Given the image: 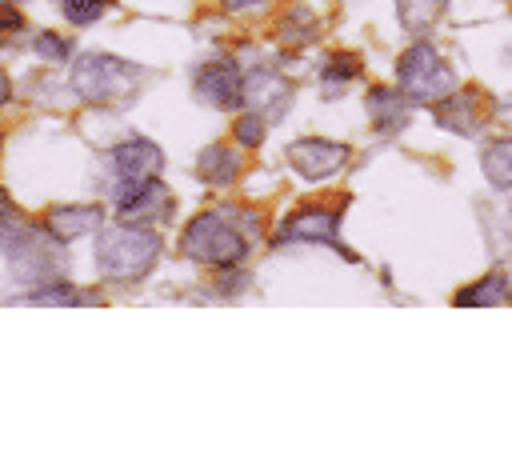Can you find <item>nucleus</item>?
<instances>
[{
    "label": "nucleus",
    "mask_w": 512,
    "mask_h": 476,
    "mask_svg": "<svg viewBox=\"0 0 512 476\" xmlns=\"http://www.w3.org/2000/svg\"><path fill=\"white\" fill-rule=\"evenodd\" d=\"M436 120H440V128H452L460 136H476L484 128L472 92H448L444 100H436Z\"/></svg>",
    "instance_id": "nucleus-11"
},
{
    "label": "nucleus",
    "mask_w": 512,
    "mask_h": 476,
    "mask_svg": "<svg viewBox=\"0 0 512 476\" xmlns=\"http://www.w3.org/2000/svg\"><path fill=\"white\" fill-rule=\"evenodd\" d=\"M140 84V68L136 64H124L108 52H88L76 60L72 68V88L76 96L92 100V104H112V100H124L132 88Z\"/></svg>",
    "instance_id": "nucleus-2"
},
{
    "label": "nucleus",
    "mask_w": 512,
    "mask_h": 476,
    "mask_svg": "<svg viewBox=\"0 0 512 476\" xmlns=\"http://www.w3.org/2000/svg\"><path fill=\"white\" fill-rule=\"evenodd\" d=\"M344 160H348V148L336 144V140H316L312 136V140H296L288 148V164L308 180H328L332 172L344 168Z\"/></svg>",
    "instance_id": "nucleus-8"
},
{
    "label": "nucleus",
    "mask_w": 512,
    "mask_h": 476,
    "mask_svg": "<svg viewBox=\"0 0 512 476\" xmlns=\"http://www.w3.org/2000/svg\"><path fill=\"white\" fill-rule=\"evenodd\" d=\"M180 248H184V256H192V260H200V264H216V268L240 264L244 252H248L244 236H240V232L232 228V220H224L220 212L196 216V220L184 228Z\"/></svg>",
    "instance_id": "nucleus-4"
},
{
    "label": "nucleus",
    "mask_w": 512,
    "mask_h": 476,
    "mask_svg": "<svg viewBox=\"0 0 512 476\" xmlns=\"http://www.w3.org/2000/svg\"><path fill=\"white\" fill-rule=\"evenodd\" d=\"M508 300H512V292H508Z\"/></svg>",
    "instance_id": "nucleus-27"
},
{
    "label": "nucleus",
    "mask_w": 512,
    "mask_h": 476,
    "mask_svg": "<svg viewBox=\"0 0 512 476\" xmlns=\"http://www.w3.org/2000/svg\"><path fill=\"white\" fill-rule=\"evenodd\" d=\"M196 96L212 108H240L244 100V76L232 60H212L196 72Z\"/></svg>",
    "instance_id": "nucleus-7"
},
{
    "label": "nucleus",
    "mask_w": 512,
    "mask_h": 476,
    "mask_svg": "<svg viewBox=\"0 0 512 476\" xmlns=\"http://www.w3.org/2000/svg\"><path fill=\"white\" fill-rule=\"evenodd\" d=\"M408 108L412 100L400 92V88H372L368 92V116L380 132H396L408 124Z\"/></svg>",
    "instance_id": "nucleus-12"
},
{
    "label": "nucleus",
    "mask_w": 512,
    "mask_h": 476,
    "mask_svg": "<svg viewBox=\"0 0 512 476\" xmlns=\"http://www.w3.org/2000/svg\"><path fill=\"white\" fill-rule=\"evenodd\" d=\"M356 72H360V60H356V56H344V52H340V56H336V60H332V64L324 68V80H328V84H340V80H352Z\"/></svg>",
    "instance_id": "nucleus-21"
},
{
    "label": "nucleus",
    "mask_w": 512,
    "mask_h": 476,
    "mask_svg": "<svg viewBox=\"0 0 512 476\" xmlns=\"http://www.w3.org/2000/svg\"><path fill=\"white\" fill-rule=\"evenodd\" d=\"M36 52H40L44 60H64V56H68V44H64L60 36H52V32H40V36H36Z\"/></svg>",
    "instance_id": "nucleus-23"
},
{
    "label": "nucleus",
    "mask_w": 512,
    "mask_h": 476,
    "mask_svg": "<svg viewBox=\"0 0 512 476\" xmlns=\"http://www.w3.org/2000/svg\"><path fill=\"white\" fill-rule=\"evenodd\" d=\"M4 100H8V76L0 72V104H4Z\"/></svg>",
    "instance_id": "nucleus-25"
},
{
    "label": "nucleus",
    "mask_w": 512,
    "mask_h": 476,
    "mask_svg": "<svg viewBox=\"0 0 512 476\" xmlns=\"http://www.w3.org/2000/svg\"><path fill=\"white\" fill-rule=\"evenodd\" d=\"M156 256H160V236L152 228H136L128 220L116 228H104L92 248L96 272L108 280H140V276H148Z\"/></svg>",
    "instance_id": "nucleus-1"
},
{
    "label": "nucleus",
    "mask_w": 512,
    "mask_h": 476,
    "mask_svg": "<svg viewBox=\"0 0 512 476\" xmlns=\"http://www.w3.org/2000/svg\"><path fill=\"white\" fill-rule=\"evenodd\" d=\"M60 8H64V16L72 24H92L108 8V0H60Z\"/></svg>",
    "instance_id": "nucleus-19"
},
{
    "label": "nucleus",
    "mask_w": 512,
    "mask_h": 476,
    "mask_svg": "<svg viewBox=\"0 0 512 476\" xmlns=\"http://www.w3.org/2000/svg\"><path fill=\"white\" fill-rule=\"evenodd\" d=\"M504 300H508V280L500 272H492V276H484V280H476V284H468V288L456 292V304L460 308H472V304H504Z\"/></svg>",
    "instance_id": "nucleus-17"
},
{
    "label": "nucleus",
    "mask_w": 512,
    "mask_h": 476,
    "mask_svg": "<svg viewBox=\"0 0 512 476\" xmlns=\"http://www.w3.org/2000/svg\"><path fill=\"white\" fill-rule=\"evenodd\" d=\"M448 0H396V12H400V24L412 32V36H424L440 16H444Z\"/></svg>",
    "instance_id": "nucleus-15"
},
{
    "label": "nucleus",
    "mask_w": 512,
    "mask_h": 476,
    "mask_svg": "<svg viewBox=\"0 0 512 476\" xmlns=\"http://www.w3.org/2000/svg\"><path fill=\"white\" fill-rule=\"evenodd\" d=\"M28 224L24 220H16L12 212H0V252H8L16 240H20V232H24Z\"/></svg>",
    "instance_id": "nucleus-22"
},
{
    "label": "nucleus",
    "mask_w": 512,
    "mask_h": 476,
    "mask_svg": "<svg viewBox=\"0 0 512 476\" xmlns=\"http://www.w3.org/2000/svg\"><path fill=\"white\" fill-rule=\"evenodd\" d=\"M0 28L4 32H16L20 28V12L16 8H0Z\"/></svg>",
    "instance_id": "nucleus-24"
},
{
    "label": "nucleus",
    "mask_w": 512,
    "mask_h": 476,
    "mask_svg": "<svg viewBox=\"0 0 512 476\" xmlns=\"http://www.w3.org/2000/svg\"><path fill=\"white\" fill-rule=\"evenodd\" d=\"M264 124H268V120H264L260 112H244V116L236 120V140L248 144V148H256V144L264 140Z\"/></svg>",
    "instance_id": "nucleus-20"
},
{
    "label": "nucleus",
    "mask_w": 512,
    "mask_h": 476,
    "mask_svg": "<svg viewBox=\"0 0 512 476\" xmlns=\"http://www.w3.org/2000/svg\"><path fill=\"white\" fill-rule=\"evenodd\" d=\"M80 300H88V296L76 292L68 280H48L44 288H32L24 296V304H80Z\"/></svg>",
    "instance_id": "nucleus-18"
},
{
    "label": "nucleus",
    "mask_w": 512,
    "mask_h": 476,
    "mask_svg": "<svg viewBox=\"0 0 512 476\" xmlns=\"http://www.w3.org/2000/svg\"><path fill=\"white\" fill-rule=\"evenodd\" d=\"M104 220V212L96 204H60L48 212V232L56 240H76V236H88L96 232Z\"/></svg>",
    "instance_id": "nucleus-10"
},
{
    "label": "nucleus",
    "mask_w": 512,
    "mask_h": 476,
    "mask_svg": "<svg viewBox=\"0 0 512 476\" xmlns=\"http://www.w3.org/2000/svg\"><path fill=\"white\" fill-rule=\"evenodd\" d=\"M396 76H400V92H404L412 104H436V100H444L448 92H456L452 68H448V64L440 60V52H436L432 44H424V40H416V44L400 56Z\"/></svg>",
    "instance_id": "nucleus-3"
},
{
    "label": "nucleus",
    "mask_w": 512,
    "mask_h": 476,
    "mask_svg": "<svg viewBox=\"0 0 512 476\" xmlns=\"http://www.w3.org/2000/svg\"><path fill=\"white\" fill-rule=\"evenodd\" d=\"M336 228H340V216H336V212H324V208H304V212H296L292 220H284L280 236H292V240H324V244H336Z\"/></svg>",
    "instance_id": "nucleus-13"
},
{
    "label": "nucleus",
    "mask_w": 512,
    "mask_h": 476,
    "mask_svg": "<svg viewBox=\"0 0 512 476\" xmlns=\"http://www.w3.org/2000/svg\"><path fill=\"white\" fill-rule=\"evenodd\" d=\"M244 100H252V112H260L264 120H276L292 100V84L280 80L276 72H256L244 84Z\"/></svg>",
    "instance_id": "nucleus-9"
},
{
    "label": "nucleus",
    "mask_w": 512,
    "mask_h": 476,
    "mask_svg": "<svg viewBox=\"0 0 512 476\" xmlns=\"http://www.w3.org/2000/svg\"><path fill=\"white\" fill-rule=\"evenodd\" d=\"M112 168H116V196L128 188H140V184L160 176V148L152 140H140V136L124 140L112 152Z\"/></svg>",
    "instance_id": "nucleus-6"
},
{
    "label": "nucleus",
    "mask_w": 512,
    "mask_h": 476,
    "mask_svg": "<svg viewBox=\"0 0 512 476\" xmlns=\"http://www.w3.org/2000/svg\"><path fill=\"white\" fill-rule=\"evenodd\" d=\"M480 168L492 188H500V192L512 188V140H492L480 156Z\"/></svg>",
    "instance_id": "nucleus-16"
},
{
    "label": "nucleus",
    "mask_w": 512,
    "mask_h": 476,
    "mask_svg": "<svg viewBox=\"0 0 512 476\" xmlns=\"http://www.w3.org/2000/svg\"><path fill=\"white\" fill-rule=\"evenodd\" d=\"M228 8H248V4H256V0H224Z\"/></svg>",
    "instance_id": "nucleus-26"
},
{
    "label": "nucleus",
    "mask_w": 512,
    "mask_h": 476,
    "mask_svg": "<svg viewBox=\"0 0 512 476\" xmlns=\"http://www.w3.org/2000/svg\"><path fill=\"white\" fill-rule=\"evenodd\" d=\"M196 172H200V180H208V184H232V180H236V172H240V156H236L232 148L212 144V148H204V152H200Z\"/></svg>",
    "instance_id": "nucleus-14"
},
{
    "label": "nucleus",
    "mask_w": 512,
    "mask_h": 476,
    "mask_svg": "<svg viewBox=\"0 0 512 476\" xmlns=\"http://www.w3.org/2000/svg\"><path fill=\"white\" fill-rule=\"evenodd\" d=\"M64 240H44L40 232L24 228L20 240L8 248V264H12V276L24 280V284H48V280H60L64 272V252H60Z\"/></svg>",
    "instance_id": "nucleus-5"
}]
</instances>
